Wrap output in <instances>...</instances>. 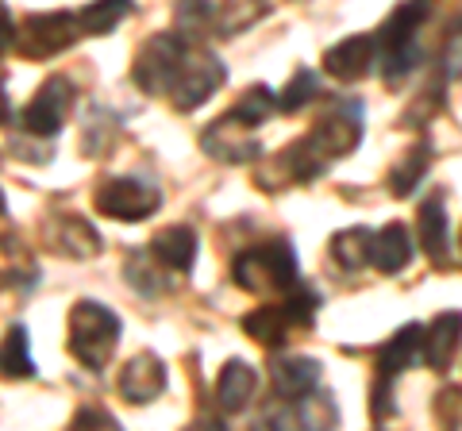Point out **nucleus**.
Wrapping results in <instances>:
<instances>
[{"label":"nucleus","instance_id":"nucleus-15","mask_svg":"<svg viewBox=\"0 0 462 431\" xmlns=\"http://www.w3.org/2000/svg\"><path fill=\"white\" fill-rule=\"evenodd\" d=\"M374 62H378V42H374V35H351L324 54V69L336 81H363L374 69Z\"/></svg>","mask_w":462,"mask_h":431},{"label":"nucleus","instance_id":"nucleus-30","mask_svg":"<svg viewBox=\"0 0 462 431\" xmlns=\"http://www.w3.org/2000/svg\"><path fill=\"white\" fill-rule=\"evenodd\" d=\"M116 135H120V120L105 108H93L89 120H85V127H81V154H89V158L108 154Z\"/></svg>","mask_w":462,"mask_h":431},{"label":"nucleus","instance_id":"nucleus-10","mask_svg":"<svg viewBox=\"0 0 462 431\" xmlns=\"http://www.w3.org/2000/svg\"><path fill=\"white\" fill-rule=\"evenodd\" d=\"M200 151L224 166H247V162H258V158H263V142H258L254 127L239 124L236 116L224 112L220 120H212L205 132H200Z\"/></svg>","mask_w":462,"mask_h":431},{"label":"nucleus","instance_id":"nucleus-12","mask_svg":"<svg viewBox=\"0 0 462 431\" xmlns=\"http://www.w3.org/2000/svg\"><path fill=\"white\" fill-rule=\"evenodd\" d=\"M416 239H420V251L436 270L455 266L451 220H447V208H443V193H431L420 205V212H416Z\"/></svg>","mask_w":462,"mask_h":431},{"label":"nucleus","instance_id":"nucleus-29","mask_svg":"<svg viewBox=\"0 0 462 431\" xmlns=\"http://www.w3.org/2000/svg\"><path fill=\"white\" fill-rule=\"evenodd\" d=\"M293 408V420L300 427H336L339 424V408H336V400H331L328 390H320L316 385L312 393H305L297 400V405H289Z\"/></svg>","mask_w":462,"mask_h":431},{"label":"nucleus","instance_id":"nucleus-11","mask_svg":"<svg viewBox=\"0 0 462 431\" xmlns=\"http://www.w3.org/2000/svg\"><path fill=\"white\" fill-rule=\"evenodd\" d=\"M42 239H47V247L54 254L78 258V262H85V258H97L100 251H105V239H100V232L89 220H85V216H78V212H54V216H47V224H42Z\"/></svg>","mask_w":462,"mask_h":431},{"label":"nucleus","instance_id":"nucleus-37","mask_svg":"<svg viewBox=\"0 0 462 431\" xmlns=\"http://www.w3.org/2000/svg\"><path fill=\"white\" fill-rule=\"evenodd\" d=\"M12 120V105H8V93H5V85H0V124H8Z\"/></svg>","mask_w":462,"mask_h":431},{"label":"nucleus","instance_id":"nucleus-33","mask_svg":"<svg viewBox=\"0 0 462 431\" xmlns=\"http://www.w3.org/2000/svg\"><path fill=\"white\" fill-rule=\"evenodd\" d=\"M127 281H132V289H139L143 297H158L166 289V278H158L154 270L147 266V254H132L127 258Z\"/></svg>","mask_w":462,"mask_h":431},{"label":"nucleus","instance_id":"nucleus-4","mask_svg":"<svg viewBox=\"0 0 462 431\" xmlns=\"http://www.w3.org/2000/svg\"><path fill=\"white\" fill-rule=\"evenodd\" d=\"M224 78H227L224 62L216 59L212 50H200V42H189L162 96L178 112H193L200 105H208V100L216 96V89L224 85Z\"/></svg>","mask_w":462,"mask_h":431},{"label":"nucleus","instance_id":"nucleus-2","mask_svg":"<svg viewBox=\"0 0 462 431\" xmlns=\"http://www.w3.org/2000/svg\"><path fill=\"white\" fill-rule=\"evenodd\" d=\"M428 20V5L424 0H409V5H397L393 16L382 23V32L374 35L378 42V62H382V78L389 85H401L404 78L420 66V27Z\"/></svg>","mask_w":462,"mask_h":431},{"label":"nucleus","instance_id":"nucleus-23","mask_svg":"<svg viewBox=\"0 0 462 431\" xmlns=\"http://www.w3.org/2000/svg\"><path fill=\"white\" fill-rule=\"evenodd\" d=\"M431 170V147L428 142H416V147H409L393 166H389V193H393L397 200H409L416 193V185H420L428 178Z\"/></svg>","mask_w":462,"mask_h":431},{"label":"nucleus","instance_id":"nucleus-20","mask_svg":"<svg viewBox=\"0 0 462 431\" xmlns=\"http://www.w3.org/2000/svg\"><path fill=\"white\" fill-rule=\"evenodd\" d=\"M420 339H424V324L397 327L378 351V373L382 378H397V373L416 366V358H420Z\"/></svg>","mask_w":462,"mask_h":431},{"label":"nucleus","instance_id":"nucleus-5","mask_svg":"<svg viewBox=\"0 0 462 431\" xmlns=\"http://www.w3.org/2000/svg\"><path fill=\"white\" fill-rule=\"evenodd\" d=\"M81 39L78 27V12H32L23 16V23L12 35V47H16L27 62H42L54 59V54L69 50Z\"/></svg>","mask_w":462,"mask_h":431},{"label":"nucleus","instance_id":"nucleus-24","mask_svg":"<svg viewBox=\"0 0 462 431\" xmlns=\"http://www.w3.org/2000/svg\"><path fill=\"white\" fill-rule=\"evenodd\" d=\"M35 358H32V339H27L23 324H12L5 339H0V378L8 381H32L35 378Z\"/></svg>","mask_w":462,"mask_h":431},{"label":"nucleus","instance_id":"nucleus-19","mask_svg":"<svg viewBox=\"0 0 462 431\" xmlns=\"http://www.w3.org/2000/svg\"><path fill=\"white\" fill-rule=\"evenodd\" d=\"M39 281V266L20 235H0V293L8 289H32Z\"/></svg>","mask_w":462,"mask_h":431},{"label":"nucleus","instance_id":"nucleus-34","mask_svg":"<svg viewBox=\"0 0 462 431\" xmlns=\"http://www.w3.org/2000/svg\"><path fill=\"white\" fill-rule=\"evenodd\" d=\"M397 408H393V378H374V385H370V420L374 424H385L389 416H393Z\"/></svg>","mask_w":462,"mask_h":431},{"label":"nucleus","instance_id":"nucleus-7","mask_svg":"<svg viewBox=\"0 0 462 431\" xmlns=\"http://www.w3.org/2000/svg\"><path fill=\"white\" fill-rule=\"evenodd\" d=\"M305 135L328 162H339V158L355 154L358 142H363V100H351V96L331 100V108L309 127Z\"/></svg>","mask_w":462,"mask_h":431},{"label":"nucleus","instance_id":"nucleus-36","mask_svg":"<svg viewBox=\"0 0 462 431\" xmlns=\"http://www.w3.org/2000/svg\"><path fill=\"white\" fill-rule=\"evenodd\" d=\"M12 35H16V23H12V16L5 12V5H0V54L12 50Z\"/></svg>","mask_w":462,"mask_h":431},{"label":"nucleus","instance_id":"nucleus-26","mask_svg":"<svg viewBox=\"0 0 462 431\" xmlns=\"http://www.w3.org/2000/svg\"><path fill=\"white\" fill-rule=\"evenodd\" d=\"M135 0H93L89 8L78 12L81 35H112L127 16H132Z\"/></svg>","mask_w":462,"mask_h":431},{"label":"nucleus","instance_id":"nucleus-8","mask_svg":"<svg viewBox=\"0 0 462 431\" xmlns=\"http://www.w3.org/2000/svg\"><path fill=\"white\" fill-rule=\"evenodd\" d=\"M74 100H78L74 81H69L66 74H54V78L42 81L39 93L23 105L20 127L27 135H35V139H54L66 127L69 112H74Z\"/></svg>","mask_w":462,"mask_h":431},{"label":"nucleus","instance_id":"nucleus-17","mask_svg":"<svg viewBox=\"0 0 462 431\" xmlns=\"http://www.w3.org/2000/svg\"><path fill=\"white\" fill-rule=\"evenodd\" d=\"M197 232L185 224H173V227H162L154 239H151V258L162 270H173V274H189L193 262H197Z\"/></svg>","mask_w":462,"mask_h":431},{"label":"nucleus","instance_id":"nucleus-21","mask_svg":"<svg viewBox=\"0 0 462 431\" xmlns=\"http://www.w3.org/2000/svg\"><path fill=\"white\" fill-rule=\"evenodd\" d=\"M243 332H247L254 343H263V347L278 351V347H285L297 327H293V320H289L285 305H258L254 312L243 316Z\"/></svg>","mask_w":462,"mask_h":431},{"label":"nucleus","instance_id":"nucleus-28","mask_svg":"<svg viewBox=\"0 0 462 431\" xmlns=\"http://www.w3.org/2000/svg\"><path fill=\"white\" fill-rule=\"evenodd\" d=\"M173 32L185 42H200L208 35V27H216V8L212 0H178V12H173Z\"/></svg>","mask_w":462,"mask_h":431},{"label":"nucleus","instance_id":"nucleus-3","mask_svg":"<svg viewBox=\"0 0 462 431\" xmlns=\"http://www.w3.org/2000/svg\"><path fill=\"white\" fill-rule=\"evenodd\" d=\"M120 332H124L120 316L108 305H100V300H78L69 308V354L85 370L100 373L112 362L116 347H120Z\"/></svg>","mask_w":462,"mask_h":431},{"label":"nucleus","instance_id":"nucleus-31","mask_svg":"<svg viewBox=\"0 0 462 431\" xmlns=\"http://www.w3.org/2000/svg\"><path fill=\"white\" fill-rule=\"evenodd\" d=\"M273 112H278V108H273V89H270V85H251V89L227 108V116H236L239 124H247V127H254V132H258V127H263Z\"/></svg>","mask_w":462,"mask_h":431},{"label":"nucleus","instance_id":"nucleus-14","mask_svg":"<svg viewBox=\"0 0 462 431\" xmlns=\"http://www.w3.org/2000/svg\"><path fill=\"white\" fill-rule=\"evenodd\" d=\"M320 378H324V370L309 354H285V358H273L270 362V385L282 405H297L300 397L320 385Z\"/></svg>","mask_w":462,"mask_h":431},{"label":"nucleus","instance_id":"nucleus-38","mask_svg":"<svg viewBox=\"0 0 462 431\" xmlns=\"http://www.w3.org/2000/svg\"><path fill=\"white\" fill-rule=\"evenodd\" d=\"M8 212V200H5V189H0V216Z\"/></svg>","mask_w":462,"mask_h":431},{"label":"nucleus","instance_id":"nucleus-32","mask_svg":"<svg viewBox=\"0 0 462 431\" xmlns=\"http://www.w3.org/2000/svg\"><path fill=\"white\" fill-rule=\"evenodd\" d=\"M316 96H320V78H316L312 69H297V74L289 78L285 93L273 96V108H278V112H300Z\"/></svg>","mask_w":462,"mask_h":431},{"label":"nucleus","instance_id":"nucleus-25","mask_svg":"<svg viewBox=\"0 0 462 431\" xmlns=\"http://www.w3.org/2000/svg\"><path fill=\"white\" fill-rule=\"evenodd\" d=\"M370 247H374V232L363 227V224H355V227H343V232L331 235L328 254H331V262H336L339 270L358 274L363 266H370Z\"/></svg>","mask_w":462,"mask_h":431},{"label":"nucleus","instance_id":"nucleus-13","mask_svg":"<svg viewBox=\"0 0 462 431\" xmlns=\"http://www.w3.org/2000/svg\"><path fill=\"white\" fill-rule=\"evenodd\" d=\"M116 393L127 405H151L154 397L166 393V366L154 351H139L135 358H127V366L116 378Z\"/></svg>","mask_w":462,"mask_h":431},{"label":"nucleus","instance_id":"nucleus-27","mask_svg":"<svg viewBox=\"0 0 462 431\" xmlns=\"http://www.w3.org/2000/svg\"><path fill=\"white\" fill-rule=\"evenodd\" d=\"M270 8H273V0H224V5L216 8V27H220V35H243V32H251Z\"/></svg>","mask_w":462,"mask_h":431},{"label":"nucleus","instance_id":"nucleus-6","mask_svg":"<svg viewBox=\"0 0 462 431\" xmlns=\"http://www.w3.org/2000/svg\"><path fill=\"white\" fill-rule=\"evenodd\" d=\"M93 205L100 216L120 224H139L162 208V189L147 178H105L93 193Z\"/></svg>","mask_w":462,"mask_h":431},{"label":"nucleus","instance_id":"nucleus-22","mask_svg":"<svg viewBox=\"0 0 462 431\" xmlns=\"http://www.w3.org/2000/svg\"><path fill=\"white\" fill-rule=\"evenodd\" d=\"M412 262V239L404 224H385L382 232H374L370 247V266H378L382 274H401Z\"/></svg>","mask_w":462,"mask_h":431},{"label":"nucleus","instance_id":"nucleus-35","mask_svg":"<svg viewBox=\"0 0 462 431\" xmlns=\"http://www.w3.org/2000/svg\"><path fill=\"white\" fill-rule=\"evenodd\" d=\"M74 427H81V431H97V427L116 431V427H120V420H116L112 412H105V408H81L74 416Z\"/></svg>","mask_w":462,"mask_h":431},{"label":"nucleus","instance_id":"nucleus-39","mask_svg":"<svg viewBox=\"0 0 462 431\" xmlns=\"http://www.w3.org/2000/svg\"><path fill=\"white\" fill-rule=\"evenodd\" d=\"M424 5H431V0H424Z\"/></svg>","mask_w":462,"mask_h":431},{"label":"nucleus","instance_id":"nucleus-18","mask_svg":"<svg viewBox=\"0 0 462 431\" xmlns=\"http://www.w3.org/2000/svg\"><path fill=\"white\" fill-rule=\"evenodd\" d=\"M420 354L424 362L436 370V373H447L455 366L458 358V312H439L436 320L424 327V339H420Z\"/></svg>","mask_w":462,"mask_h":431},{"label":"nucleus","instance_id":"nucleus-16","mask_svg":"<svg viewBox=\"0 0 462 431\" xmlns=\"http://www.w3.org/2000/svg\"><path fill=\"white\" fill-rule=\"evenodd\" d=\"M254 393H258V370L251 362H243V358H231L220 370V378H216V405H220V412L227 416L247 412Z\"/></svg>","mask_w":462,"mask_h":431},{"label":"nucleus","instance_id":"nucleus-9","mask_svg":"<svg viewBox=\"0 0 462 431\" xmlns=\"http://www.w3.org/2000/svg\"><path fill=\"white\" fill-rule=\"evenodd\" d=\"M185 47H189V42H185L178 32L151 35L147 42H143L139 54H135V66H132V78H135L139 89L147 96H162L170 78H173V69H178V62H181Z\"/></svg>","mask_w":462,"mask_h":431},{"label":"nucleus","instance_id":"nucleus-1","mask_svg":"<svg viewBox=\"0 0 462 431\" xmlns=\"http://www.w3.org/2000/svg\"><path fill=\"white\" fill-rule=\"evenodd\" d=\"M231 281L243 293H254V297L289 293L300 281V262H297L293 243L278 235V239H266V243H254V247L239 251L236 262H231Z\"/></svg>","mask_w":462,"mask_h":431}]
</instances>
